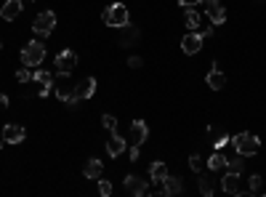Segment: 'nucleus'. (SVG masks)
Returning <instances> with one entry per match:
<instances>
[{"label": "nucleus", "mask_w": 266, "mask_h": 197, "mask_svg": "<svg viewBox=\"0 0 266 197\" xmlns=\"http://www.w3.org/2000/svg\"><path fill=\"white\" fill-rule=\"evenodd\" d=\"M131 160H139V147L131 144Z\"/></svg>", "instance_id": "obj_33"}, {"label": "nucleus", "mask_w": 266, "mask_h": 197, "mask_svg": "<svg viewBox=\"0 0 266 197\" xmlns=\"http://www.w3.org/2000/svg\"><path fill=\"white\" fill-rule=\"evenodd\" d=\"M165 176H168V165H165V163H152V165H149V179H152L155 184H157V181L162 184Z\"/></svg>", "instance_id": "obj_20"}, {"label": "nucleus", "mask_w": 266, "mask_h": 197, "mask_svg": "<svg viewBox=\"0 0 266 197\" xmlns=\"http://www.w3.org/2000/svg\"><path fill=\"white\" fill-rule=\"evenodd\" d=\"M224 86H226V75L221 72L218 67H213L211 72H208V88H211V91H221Z\"/></svg>", "instance_id": "obj_16"}, {"label": "nucleus", "mask_w": 266, "mask_h": 197, "mask_svg": "<svg viewBox=\"0 0 266 197\" xmlns=\"http://www.w3.org/2000/svg\"><path fill=\"white\" fill-rule=\"evenodd\" d=\"M102 125H104L106 131L117 133V117H114V115H102Z\"/></svg>", "instance_id": "obj_26"}, {"label": "nucleus", "mask_w": 266, "mask_h": 197, "mask_svg": "<svg viewBox=\"0 0 266 197\" xmlns=\"http://www.w3.org/2000/svg\"><path fill=\"white\" fill-rule=\"evenodd\" d=\"M43 59H46V46H43L40 40H32V43H27L21 48V61H24V67H38Z\"/></svg>", "instance_id": "obj_3"}, {"label": "nucleus", "mask_w": 266, "mask_h": 197, "mask_svg": "<svg viewBox=\"0 0 266 197\" xmlns=\"http://www.w3.org/2000/svg\"><path fill=\"white\" fill-rule=\"evenodd\" d=\"M30 3H32V0H30Z\"/></svg>", "instance_id": "obj_36"}, {"label": "nucleus", "mask_w": 266, "mask_h": 197, "mask_svg": "<svg viewBox=\"0 0 266 197\" xmlns=\"http://www.w3.org/2000/svg\"><path fill=\"white\" fill-rule=\"evenodd\" d=\"M184 24H186V30L189 32H200V27H203V19H200V13L197 11H186V16H184Z\"/></svg>", "instance_id": "obj_21"}, {"label": "nucleus", "mask_w": 266, "mask_h": 197, "mask_svg": "<svg viewBox=\"0 0 266 197\" xmlns=\"http://www.w3.org/2000/svg\"><path fill=\"white\" fill-rule=\"evenodd\" d=\"M232 144H234L237 154H242V157H253V154L261 152V139L253 136V133H248V131L232 136Z\"/></svg>", "instance_id": "obj_1"}, {"label": "nucleus", "mask_w": 266, "mask_h": 197, "mask_svg": "<svg viewBox=\"0 0 266 197\" xmlns=\"http://www.w3.org/2000/svg\"><path fill=\"white\" fill-rule=\"evenodd\" d=\"M242 168H245V163H242V154L226 157V171H237V173H242Z\"/></svg>", "instance_id": "obj_25"}, {"label": "nucleus", "mask_w": 266, "mask_h": 197, "mask_svg": "<svg viewBox=\"0 0 266 197\" xmlns=\"http://www.w3.org/2000/svg\"><path fill=\"white\" fill-rule=\"evenodd\" d=\"M96 86H99L96 77H83V80L75 86V94L80 96V98H91L93 94H96Z\"/></svg>", "instance_id": "obj_15"}, {"label": "nucleus", "mask_w": 266, "mask_h": 197, "mask_svg": "<svg viewBox=\"0 0 266 197\" xmlns=\"http://www.w3.org/2000/svg\"><path fill=\"white\" fill-rule=\"evenodd\" d=\"M83 173H85V179H102V173H104V163H102V160H96V157H91L88 163H85Z\"/></svg>", "instance_id": "obj_19"}, {"label": "nucleus", "mask_w": 266, "mask_h": 197, "mask_svg": "<svg viewBox=\"0 0 266 197\" xmlns=\"http://www.w3.org/2000/svg\"><path fill=\"white\" fill-rule=\"evenodd\" d=\"M53 67H56V75H72L75 67H77V53L69 51V48H64V51L56 53Z\"/></svg>", "instance_id": "obj_5"}, {"label": "nucleus", "mask_w": 266, "mask_h": 197, "mask_svg": "<svg viewBox=\"0 0 266 197\" xmlns=\"http://www.w3.org/2000/svg\"><path fill=\"white\" fill-rule=\"evenodd\" d=\"M8 104H11V101H8V96H5V94H0V107H8Z\"/></svg>", "instance_id": "obj_34"}, {"label": "nucleus", "mask_w": 266, "mask_h": 197, "mask_svg": "<svg viewBox=\"0 0 266 197\" xmlns=\"http://www.w3.org/2000/svg\"><path fill=\"white\" fill-rule=\"evenodd\" d=\"M128 67H131V69H141L144 59H141V56H128Z\"/></svg>", "instance_id": "obj_30"}, {"label": "nucleus", "mask_w": 266, "mask_h": 197, "mask_svg": "<svg viewBox=\"0 0 266 197\" xmlns=\"http://www.w3.org/2000/svg\"><path fill=\"white\" fill-rule=\"evenodd\" d=\"M162 187H165V195H181L184 192V181H181V176H165V181H162Z\"/></svg>", "instance_id": "obj_17"}, {"label": "nucleus", "mask_w": 266, "mask_h": 197, "mask_svg": "<svg viewBox=\"0 0 266 197\" xmlns=\"http://www.w3.org/2000/svg\"><path fill=\"white\" fill-rule=\"evenodd\" d=\"M229 142H232V139H229V136H215V142H213V147H215V149H224V147H226Z\"/></svg>", "instance_id": "obj_32"}, {"label": "nucleus", "mask_w": 266, "mask_h": 197, "mask_svg": "<svg viewBox=\"0 0 266 197\" xmlns=\"http://www.w3.org/2000/svg\"><path fill=\"white\" fill-rule=\"evenodd\" d=\"M21 5H24V0H5L3 8H0V16H3L5 22H13L21 13Z\"/></svg>", "instance_id": "obj_13"}, {"label": "nucleus", "mask_w": 266, "mask_h": 197, "mask_svg": "<svg viewBox=\"0 0 266 197\" xmlns=\"http://www.w3.org/2000/svg\"><path fill=\"white\" fill-rule=\"evenodd\" d=\"M16 80L19 83H32L35 80V72H32L30 67H24V69H19V72H16Z\"/></svg>", "instance_id": "obj_27"}, {"label": "nucleus", "mask_w": 266, "mask_h": 197, "mask_svg": "<svg viewBox=\"0 0 266 197\" xmlns=\"http://www.w3.org/2000/svg\"><path fill=\"white\" fill-rule=\"evenodd\" d=\"M203 43H205V38L200 32H186L184 38H181V51L186 56H195V53L203 51Z\"/></svg>", "instance_id": "obj_7"}, {"label": "nucleus", "mask_w": 266, "mask_h": 197, "mask_svg": "<svg viewBox=\"0 0 266 197\" xmlns=\"http://www.w3.org/2000/svg\"><path fill=\"white\" fill-rule=\"evenodd\" d=\"M125 149H128L125 139H123V136H117V133H112L109 142H106V154H109V157H120V154H123Z\"/></svg>", "instance_id": "obj_14"}, {"label": "nucleus", "mask_w": 266, "mask_h": 197, "mask_svg": "<svg viewBox=\"0 0 266 197\" xmlns=\"http://www.w3.org/2000/svg\"><path fill=\"white\" fill-rule=\"evenodd\" d=\"M0 51H3V43H0Z\"/></svg>", "instance_id": "obj_35"}, {"label": "nucleus", "mask_w": 266, "mask_h": 197, "mask_svg": "<svg viewBox=\"0 0 266 197\" xmlns=\"http://www.w3.org/2000/svg\"><path fill=\"white\" fill-rule=\"evenodd\" d=\"M147 133H149L147 123H144V120H133L131 123V144L133 147H141L144 142H147Z\"/></svg>", "instance_id": "obj_12"}, {"label": "nucleus", "mask_w": 266, "mask_h": 197, "mask_svg": "<svg viewBox=\"0 0 266 197\" xmlns=\"http://www.w3.org/2000/svg\"><path fill=\"white\" fill-rule=\"evenodd\" d=\"M120 30H123V38H120V46H131V43H136V40H139V30H136V27L125 24V27H120Z\"/></svg>", "instance_id": "obj_23"}, {"label": "nucleus", "mask_w": 266, "mask_h": 197, "mask_svg": "<svg viewBox=\"0 0 266 197\" xmlns=\"http://www.w3.org/2000/svg\"><path fill=\"white\" fill-rule=\"evenodd\" d=\"M102 22L106 27H112V30H117V27H125L128 22H131V16H128V8L123 3H112V5H106V8H104Z\"/></svg>", "instance_id": "obj_2"}, {"label": "nucleus", "mask_w": 266, "mask_h": 197, "mask_svg": "<svg viewBox=\"0 0 266 197\" xmlns=\"http://www.w3.org/2000/svg\"><path fill=\"white\" fill-rule=\"evenodd\" d=\"M208 3V19H211L213 24H224L226 22V8L218 3V0H205Z\"/></svg>", "instance_id": "obj_11"}, {"label": "nucleus", "mask_w": 266, "mask_h": 197, "mask_svg": "<svg viewBox=\"0 0 266 197\" xmlns=\"http://www.w3.org/2000/svg\"><path fill=\"white\" fill-rule=\"evenodd\" d=\"M35 83L40 86L38 96H43V98H46V96L53 91V83H56V77H53V72H46V69H35Z\"/></svg>", "instance_id": "obj_8"}, {"label": "nucleus", "mask_w": 266, "mask_h": 197, "mask_svg": "<svg viewBox=\"0 0 266 197\" xmlns=\"http://www.w3.org/2000/svg\"><path fill=\"white\" fill-rule=\"evenodd\" d=\"M24 136H27V131L21 128V125H16V123H11V125H5V128H3V142L5 144H21V142H24Z\"/></svg>", "instance_id": "obj_10"}, {"label": "nucleus", "mask_w": 266, "mask_h": 197, "mask_svg": "<svg viewBox=\"0 0 266 197\" xmlns=\"http://www.w3.org/2000/svg\"><path fill=\"white\" fill-rule=\"evenodd\" d=\"M125 192L133 195V197H141L149 192L147 187V179H139V176H125Z\"/></svg>", "instance_id": "obj_9"}, {"label": "nucleus", "mask_w": 266, "mask_h": 197, "mask_svg": "<svg viewBox=\"0 0 266 197\" xmlns=\"http://www.w3.org/2000/svg\"><path fill=\"white\" fill-rule=\"evenodd\" d=\"M221 189H224L226 195H237V197L248 195V189L242 187V179H240L237 171H226V176L221 179Z\"/></svg>", "instance_id": "obj_6"}, {"label": "nucleus", "mask_w": 266, "mask_h": 197, "mask_svg": "<svg viewBox=\"0 0 266 197\" xmlns=\"http://www.w3.org/2000/svg\"><path fill=\"white\" fill-rule=\"evenodd\" d=\"M197 184H200V195H203V197H211L213 189H215L213 179H211L208 173H200V176H197Z\"/></svg>", "instance_id": "obj_22"}, {"label": "nucleus", "mask_w": 266, "mask_h": 197, "mask_svg": "<svg viewBox=\"0 0 266 197\" xmlns=\"http://www.w3.org/2000/svg\"><path fill=\"white\" fill-rule=\"evenodd\" d=\"M200 3H205V0H178V5H181V8H197Z\"/></svg>", "instance_id": "obj_31"}, {"label": "nucleus", "mask_w": 266, "mask_h": 197, "mask_svg": "<svg viewBox=\"0 0 266 197\" xmlns=\"http://www.w3.org/2000/svg\"><path fill=\"white\" fill-rule=\"evenodd\" d=\"M53 27H56V13L53 11H43L35 16V22H32V32L38 35V38H48V35L53 32Z\"/></svg>", "instance_id": "obj_4"}, {"label": "nucleus", "mask_w": 266, "mask_h": 197, "mask_svg": "<svg viewBox=\"0 0 266 197\" xmlns=\"http://www.w3.org/2000/svg\"><path fill=\"white\" fill-rule=\"evenodd\" d=\"M189 168H192L195 173H200V171L205 168V160L200 157V154H192V157H189Z\"/></svg>", "instance_id": "obj_28"}, {"label": "nucleus", "mask_w": 266, "mask_h": 197, "mask_svg": "<svg viewBox=\"0 0 266 197\" xmlns=\"http://www.w3.org/2000/svg\"><path fill=\"white\" fill-rule=\"evenodd\" d=\"M205 165H208V171H213V173L215 171H224V168H226V154L221 152V149H215L211 157L205 160Z\"/></svg>", "instance_id": "obj_18"}, {"label": "nucleus", "mask_w": 266, "mask_h": 197, "mask_svg": "<svg viewBox=\"0 0 266 197\" xmlns=\"http://www.w3.org/2000/svg\"><path fill=\"white\" fill-rule=\"evenodd\" d=\"M261 184H264L261 173H253V176L248 179V195H256V192H261Z\"/></svg>", "instance_id": "obj_24"}, {"label": "nucleus", "mask_w": 266, "mask_h": 197, "mask_svg": "<svg viewBox=\"0 0 266 197\" xmlns=\"http://www.w3.org/2000/svg\"><path fill=\"white\" fill-rule=\"evenodd\" d=\"M99 195H102V197H109L112 195V184L106 179H99Z\"/></svg>", "instance_id": "obj_29"}]
</instances>
